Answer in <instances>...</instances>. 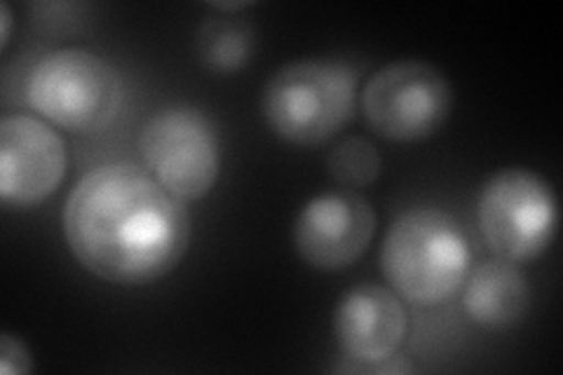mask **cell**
Masks as SVG:
<instances>
[{
	"label": "cell",
	"mask_w": 563,
	"mask_h": 375,
	"mask_svg": "<svg viewBox=\"0 0 563 375\" xmlns=\"http://www.w3.org/2000/svg\"><path fill=\"white\" fill-rule=\"evenodd\" d=\"M64 238L87 273L120 287L167 277L190 246V213L130 163L87 172L64 205Z\"/></svg>",
	"instance_id": "6da1fadb"
},
{
	"label": "cell",
	"mask_w": 563,
	"mask_h": 375,
	"mask_svg": "<svg viewBox=\"0 0 563 375\" xmlns=\"http://www.w3.org/2000/svg\"><path fill=\"white\" fill-rule=\"evenodd\" d=\"M472 252L451 213L413 207L390 225L380 246V271L393 291L416 308H437L465 284Z\"/></svg>",
	"instance_id": "7a4b0ae2"
},
{
	"label": "cell",
	"mask_w": 563,
	"mask_h": 375,
	"mask_svg": "<svg viewBox=\"0 0 563 375\" xmlns=\"http://www.w3.org/2000/svg\"><path fill=\"white\" fill-rule=\"evenodd\" d=\"M357 82V68L341 59L291 62L277 68L263 89L261 111L287 144L322 146L352 120Z\"/></svg>",
	"instance_id": "3957f363"
},
{
	"label": "cell",
	"mask_w": 563,
	"mask_h": 375,
	"mask_svg": "<svg viewBox=\"0 0 563 375\" xmlns=\"http://www.w3.org/2000/svg\"><path fill=\"white\" fill-rule=\"evenodd\" d=\"M31 109L57 128L97 134L115 122L125 85L118 68L90 49H57L38 62L26 85Z\"/></svg>",
	"instance_id": "277c9868"
},
{
	"label": "cell",
	"mask_w": 563,
	"mask_h": 375,
	"mask_svg": "<svg viewBox=\"0 0 563 375\" xmlns=\"http://www.w3.org/2000/svg\"><path fill=\"white\" fill-rule=\"evenodd\" d=\"M477 225L498 258L528 263L548 252L559 225L556 195L531 169L509 167L493 174L477 202Z\"/></svg>",
	"instance_id": "5b68a950"
},
{
	"label": "cell",
	"mask_w": 563,
	"mask_h": 375,
	"mask_svg": "<svg viewBox=\"0 0 563 375\" xmlns=\"http://www.w3.org/2000/svg\"><path fill=\"white\" fill-rule=\"evenodd\" d=\"M146 172L181 202L202 200L217 186L221 148L217 128L186 103L153 113L139 134Z\"/></svg>",
	"instance_id": "8992f818"
},
{
	"label": "cell",
	"mask_w": 563,
	"mask_h": 375,
	"mask_svg": "<svg viewBox=\"0 0 563 375\" xmlns=\"http://www.w3.org/2000/svg\"><path fill=\"white\" fill-rule=\"evenodd\" d=\"M451 111V82L437 66L418 59L383 66L362 92V113L368 128L397 144L437 134Z\"/></svg>",
	"instance_id": "52a82bcc"
},
{
	"label": "cell",
	"mask_w": 563,
	"mask_h": 375,
	"mask_svg": "<svg viewBox=\"0 0 563 375\" xmlns=\"http://www.w3.org/2000/svg\"><path fill=\"white\" fill-rule=\"evenodd\" d=\"M376 232V211L357 190L314 195L298 211L294 246L314 271H343L368 249Z\"/></svg>",
	"instance_id": "ba28073f"
},
{
	"label": "cell",
	"mask_w": 563,
	"mask_h": 375,
	"mask_svg": "<svg viewBox=\"0 0 563 375\" xmlns=\"http://www.w3.org/2000/svg\"><path fill=\"white\" fill-rule=\"evenodd\" d=\"M64 139L33 115L0 122V198L8 207L43 205L66 176Z\"/></svg>",
	"instance_id": "9c48e42d"
},
{
	"label": "cell",
	"mask_w": 563,
	"mask_h": 375,
	"mask_svg": "<svg viewBox=\"0 0 563 375\" xmlns=\"http://www.w3.org/2000/svg\"><path fill=\"white\" fill-rule=\"evenodd\" d=\"M333 335L347 360L376 368L393 360L407 338V310L393 289L383 284H360L336 306Z\"/></svg>",
	"instance_id": "30bf717a"
},
{
	"label": "cell",
	"mask_w": 563,
	"mask_h": 375,
	"mask_svg": "<svg viewBox=\"0 0 563 375\" xmlns=\"http://www.w3.org/2000/svg\"><path fill=\"white\" fill-rule=\"evenodd\" d=\"M531 306V284L517 263L490 258L465 277L463 308L484 329H509L519 324Z\"/></svg>",
	"instance_id": "8fae6325"
},
{
	"label": "cell",
	"mask_w": 563,
	"mask_h": 375,
	"mask_svg": "<svg viewBox=\"0 0 563 375\" xmlns=\"http://www.w3.org/2000/svg\"><path fill=\"white\" fill-rule=\"evenodd\" d=\"M196 52L214 74H235L252 59L254 26L233 16H209L196 33Z\"/></svg>",
	"instance_id": "7c38bea8"
},
{
	"label": "cell",
	"mask_w": 563,
	"mask_h": 375,
	"mask_svg": "<svg viewBox=\"0 0 563 375\" xmlns=\"http://www.w3.org/2000/svg\"><path fill=\"white\" fill-rule=\"evenodd\" d=\"M327 169L336 184L347 190L368 188L378 181L383 157L372 141L364 136H347L333 146L327 157Z\"/></svg>",
	"instance_id": "4fadbf2b"
},
{
	"label": "cell",
	"mask_w": 563,
	"mask_h": 375,
	"mask_svg": "<svg viewBox=\"0 0 563 375\" xmlns=\"http://www.w3.org/2000/svg\"><path fill=\"white\" fill-rule=\"evenodd\" d=\"M33 362L31 352L22 338L12 333L0 335V373L3 375H26L31 373Z\"/></svg>",
	"instance_id": "5bb4252c"
},
{
	"label": "cell",
	"mask_w": 563,
	"mask_h": 375,
	"mask_svg": "<svg viewBox=\"0 0 563 375\" xmlns=\"http://www.w3.org/2000/svg\"><path fill=\"white\" fill-rule=\"evenodd\" d=\"M0 26H3V31H0V47L5 49L12 35V10L8 3L0 5Z\"/></svg>",
	"instance_id": "9a60e30c"
},
{
	"label": "cell",
	"mask_w": 563,
	"mask_h": 375,
	"mask_svg": "<svg viewBox=\"0 0 563 375\" xmlns=\"http://www.w3.org/2000/svg\"><path fill=\"white\" fill-rule=\"evenodd\" d=\"M211 8H214V10H221V12H235V10L250 8V3H214Z\"/></svg>",
	"instance_id": "2e32d148"
}]
</instances>
